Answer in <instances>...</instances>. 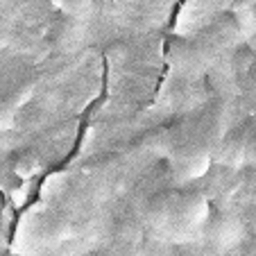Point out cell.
<instances>
[{
	"label": "cell",
	"mask_w": 256,
	"mask_h": 256,
	"mask_svg": "<svg viewBox=\"0 0 256 256\" xmlns=\"http://www.w3.org/2000/svg\"><path fill=\"white\" fill-rule=\"evenodd\" d=\"M234 16H236V28H238V32L240 34L250 36V34L256 30V7L240 5V7H236Z\"/></svg>",
	"instance_id": "5"
},
{
	"label": "cell",
	"mask_w": 256,
	"mask_h": 256,
	"mask_svg": "<svg viewBox=\"0 0 256 256\" xmlns=\"http://www.w3.org/2000/svg\"><path fill=\"white\" fill-rule=\"evenodd\" d=\"M177 218L184 227H190V229L204 227L208 222V218H211V206H208L206 198H202V195H188L179 204Z\"/></svg>",
	"instance_id": "3"
},
{
	"label": "cell",
	"mask_w": 256,
	"mask_h": 256,
	"mask_svg": "<svg viewBox=\"0 0 256 256\" xmlns=\"http://www.w3.org/2000/svg\"><path fill=\"white\" fill-rule=\"evenodd\" d=\"M254 116H256V114H254Z\"/></svg>",
	"instance_id": "8"
},
{
	"label": "cell",
	"mask_w": 256,
	"mask_h": 256,
	"mask_svg": "<svg viewBox=\"0 0 256 256\" xmlns=\"http://www.w3.org/2000/svg\"><path fill=\"white\" fill-rule=\"evenodd\" d=\"M245 161L256 164V136H252L250 140H245Z\"/></svg>",
	"instance_id": "7"
},
{
	"label": "cell",
	"mask_w": 256,
	"mask_h": 256,
	"mask_svg": "<svg viewBox=\"0 0 256 256\" xmlns=\"http://www.w3.org/2000/svg\"><path fill=\"white\" fill-rule=\"evenodd\" d=\"M14 109L16 106L12 102H0V132L10 130L14 125Z\"/></svg>",
	"instance_id": "6"
},
{
	"label": "cell",
	"mask_w": 256,
	"mask_h": 256,
	"mask_svg": "<svg viewBox=\"0 0 256 256\" xmlns=\"http://www.w3.org/2000/svg\"><path fill=\"white\" fill-rule=\"evenodd\" d=\"M220 164L232 166V168L245 164V140L238 138L224 140V145L220 148Z\"/></svg>",
	"instance_id": "4"
},
{
	"label": "cell",
	"mask_w": 256,
	"mask_h": 256,
	"mask_svg": "<svg viewBox=\"0 0 256 256\" xmlns=\"http://www.w3.org/2000/svg\"><path fill=\"white\" fill-rule=\"evenodd\" d=\"M208 238L220 247H232L240 240L242 224L234 213H220L216 218H208Z\"/></svg>",
	"instance_id": "2"
},
{
	"label": "cell",
	"mask_w": 256,
	"mask_h": 256,
	"mask_svg": "<svg viewBox=\"0 0 256 256\" xmlns=\"http://www.w3.org/2000/svg\"><path fill=\"white\" fill-rule=\"evenodd\" d=\"M208 166H211V154L206 150H200V148L182 150L172 159L174 177L182 179V182H190V179L202 177L208 170Z\"/></svg>",
	"instance_id": "1"
}]
</instances>
